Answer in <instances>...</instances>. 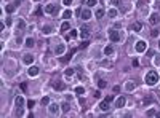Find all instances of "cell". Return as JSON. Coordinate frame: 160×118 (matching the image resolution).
Returning <instances> with one entry per match:
<instances>
[{
  "instance_id": "44dd1931",
  "label": "cell",
  "mask_w": 160,
  "mask_h": 118,
  "mask_svg": "<svg viewBox=\"0 0 160 118\" xmlns=\"http://www.w3.org/2000/svg\"><path fill=\"white\" fill-rule=\"evenodd\" d=\"M34 45H35V42H34V38H26V46H29V48H32Z\"/></svg>"
},
{
  "instance_id": "ac0fdd59",
  "label": "cell",
  "mask_w": 160,
  "mask_h": 118,
  "mask_svg": "<svg viewBox=\"0 0 160 118\" xmlns=\"http://www.w3.org/2000/svg\"><path fill=\"white\" fill-rule=\"evenodd\" d=\"M15 8H16V3H10V5H6V11H8V13H13V11H15Z\"/></svg>"
},
{
  "instance_id": "e0dca14e",
  "label": "cell",
  "mask_w": 160,
  "mask_h": 118,
  "mask_svg": "<svg viewBox=\"0 0 160 118\" xmlns=\"http://www.w3.org/2000/svg\"><path fill=\"white\" fill-rule=\"evenodd\" d=\"M112 53H114V48H112V45H109L104 48V54H107V56H111Z\"/></svg>"
},
{
  "instance_id": "bcb514c9",
  "label": "cell",
  "mask_w": 160,
  "mask_h": 118,
  "mask_svg": "<svg viewBox=\"0 0 160 118\" xmlns=\"http://www.w3.org/2000/svg\"><path fill=\"white\" fill-rule=\"evenodd\" d=\"M34 104H35L34 101H29V102H27V105H29V107H34Z\"/></svg>"
},
{
  "instance_id": "836d02e7",
  "label": "cell",
  "mask_w": 160,
  "mask_h": 118,
  "mask_svg": "<svg viewBox=\"0 0 160 118\" xmlns=\"http://www.w3.org/2000/svg\"><path fill=\"white\" fill-rule=\"evenodd\" d=\"M96 5V0H88L87 2V6H94Z\"/></svg>"
},
{
  "instance_id": "5bb4252c",
  "label": "cell",
  "mask_w": 160,
  "mask_h": 118,
  "mask_svg": "<svg viewBox=\"0 0 160 118\" xmlns=\"http://www.w3.org/2000/svg\"><path fill=\"white\" fill-rule=\"evenodd\" d=\"M64 51H66V46H64V45H58L56 50H54V53H56V54H63Z\"/></svg>"
},
{
  "instance_id": "7bdbcfd3",
  "label": "cell",
  "mask_w": 160,
  "mask_h": 118,
  "mask_svg": "<svg viewBox=\"0 0 160 118\" xmlns=\"http://www.w3.org/2000/svg\"><path fill=\"white\" fill-rule=\"evenodd\" d=\"M93 96H94V97H99V96H101V93H99V91H94Z\"/></svg>"
},
{
  "instance_id": "5b68a950",
  "label": "cell",
  "mask_w": 160,
  "mask_h": 118,
  "mask_svg": "<svg viewBox=\"0 0 160 118\" xmlns=\"http://www.w3.org/2000/svg\"><path fill=\"white\" fill-rule=\"evenodd\" d=\"M149 22H151L152 26H157L160 22V15H159V13H152L151 18H149Z\"/></svg>"
},
{
  "instance_id": "d590c367",
  "label": "cell",
  "mask_w": 160,
  "mask_h": 118,
  "mask_svg": "<svg viewBox=\"0 0 160 118\" xmlns=\"http://www.w3.org/2000/svg\"><path fill=\"white\" fill-rule=\"evenodd\" d=\"M106 101H107V102H112V101H114V94H109V96H106Z\"/></svg>"
},
{
  "instance_id": "f546056e",
  "label": "cell",
  "mask_w": 160,
  "mask_h": 118,
  "mask_svg": "<svg viewBox=\"0 0 160 118\" xmlns=\"http://www.w3.org/2000/svg\"><path fill=\"white\" fill-rule=\"evenodd\" d=\"M75 93H77V94H83V93H85V88H82V86H77V88H75Z\"/></svg>"
},
{
  "instance_id": "f35d334b",
  "label": "cell",
  "mask_w": 160,
  "mask_h": 118,
  "mask_svg": "<svg viewBox=\"0 0 160 118\" xmlns=\"http://www.w3.org/2000/svg\"><path fill=\"white\" fill-rule=\"evenodd\" d=\"M19 88H21L23 91H26V89H27V86H26V83H21V85H19Z\"/></svg>"
},
{
  "instance_id": "603a6c76",
  "label": "cell",
  "mask_w": 160,
  "mask_h": 118,
  "mask_svg": "<svg viewBox=\"0 0 160 118\" xmlns=\"http://www.w3.org/2000/svg\"><path fill=\"white\" fill-rule=\"evenodd\" d=\"M61 107H63V112H64V113H67V112H69V110H70V105H69V104H67V102H64V104H63V105H61Z\"/></svg>"
},
{
  "instance_id": "74e56055",
  "label": "cell",
  "mask_w": 160,
  "mask_h": 118,
  "mask_svg": "<svg viewBox=\"0 0 160 118\" xmlns=\"http://www.w3.org/2000/svg\"><path fill=\"white\" fill-rule=\"evenodd\" d=\"M19 27H21V29H24V27H26V22L23 21V19H21V21H19Z\"/></svg>"
},
{
  "instance_id": "30bf717a",
  "label": "cell",
  "mask_w": 160,
  "mask_h": 118,
  "mask_svg": "<svg viewBox=\"0 0 160 118\" xmlns=\"http://www.w3.org/2000/svg\"><path fill=\"white\" fill-rule=\"evenodd\" d=\"M50 113H51V115H58V113H59V105H58V104H51V105H50Z\"/></svg>"
},
{
  "instance_id": "ab89813d",
  "label": "cell",
  "mask_w": 160,
  "mask_h": 118,
  "mask_svg": "<svg viewBox=\"0 0 160 118\" xmlns=\"http://www.w3.org/2000/svg\"><path fill=\"white\" fill-rule=\"evenodd\" d=\"M63 3H64V5H70V3H72V0H63Z\"/></svg>"
},
{
  "instance_id": "6da1fadb",
  "label": "cell",
  "mask_w": 160,
  "mask_h": 118,
  "mask_svg": "<svg viewBox=\"0 0 160 118\" xmlns=\"http://www.w3.org/2000/svg\"><path fill=\"white\" fill-rule=\"evenodd\" d=\"M146 83H147L149 86H154L155 83L159 82V75H157V72H154V70H151V72L147 73V75H146Z\"/></svg>"
},
{
  "instance_id": "484cf974",
  "label": "cell",
  "mask_w": 160,
  "mask_h": 118,
  "mask_svg": "<svg viewBox=\"0 0 160 118\" xmlns=\"http://www.w3.org/2000/svg\"><path fill=\"white\" fill-rule=\"evenodd\" d=\"M146 115H147V117H155L157 113H155L154 109H151V110H147V112H146Z\"/></svg>"
},
{
  "instance_id": "f1b7e54d",
  "label": "cell",
  "mask_w": 160,
  "mask_h": 118,
  "mask_svg": "<svg viewBox=\"0 0 160 118\" xmlns=\"http://www.w3.org/2000/svg\"><path fill=\"white\" fill-rule=\"evenodd\" d=\"M106 85H107V83L104 82V80H99V82H98V86H99V89H101V88H106Z\"/></svg>"
},
{
  "instance_id": "b9f144b4",
  "label": "cell",
  "mask_w": 160,
  "mask_h": 118,
  "mask_svg": "<svg viewBox=\"0 0 160 118\" xmlns=\"http://www.w3.org/2000/svg\"><path fill=\"white\" fill-rule=\"evenodd\" d=\"M88 45V42H83V43H82V45H80V50H83L85 48V46H87Z\"/></svg>"
},
{
  "instance_id": "7c38bea8",
  "label": "cell",
  "mask_w": 160,
  "mask_h": 118,
  "mask_svg": "<svg viewBox=\"0 0 160 118\" xmlns=\"http://www.w3.org/2000/svg\"><path fill=\"white\" fill-rule=\"evenodd\" d=\"M125 104H127V97H125V96H122V97H118V99H117L115 105H117V107H123Z\"/></svg>"
},
{
  "instance_id": "8992f818",
  "label": "cell",
  "mask_w": 160,
  "mask_h": 118,
  "mask_svg": "<svg viewBox=\"0 0 160 118\" xmlns=\"http://www.w3.org/2000/svg\"><path fill=\"white\" fill-rule=\"evenodd\" d=\"M80 37H82L83 40H87L88 37H90V29H88L87 26H83V27L80 29Z\"/></svg>"
},
{
  "instance_id": "d4e9b609",
  "label": "cell",
  "mask_w": 160,
  "mask_h": 118,
  "mask_svg": "<svg viewBox=\"0 0 160 118\" xmlns=\"http://www.w3.org/2000/svg\"><path fill=\"white\" fill-rule=\"evenodd\" d=\"M77 35H79V34H77V32H75V30H72V32H70V34H69V35H67V37H66V40H69V38H75V37H77Z\"/></svg>"
},
{
  "instance_id": "8d00e7d4",
  "label": "cell",
  "mask_w": 160,
  "mask_h": 118,
  "mask_svg": "<svg viewBox=\"0 0 160 118\" xmlns=\"http://www.w3.org/2000/svg\"><path fill=\"white\" fill-rule=\"evenodd\" d=\"M151 35H152V37H159V30H155V29H154V30L151 32Z\"/></svg>"
},
{
  "instance_id": "7a4b0ae2",
  "label": "cell",
  "mask_w": 160,
  "mask_h": 118,
  "mask_svg": "<svg viewBox=\"0 0 160 118\" xmlns=\"http://www.w3.org/2000/svg\"><path fill=\"white\" fill-rule=\"evenodd\" d=\"M58 10H59V6H58L56 3H50V5H45V13H48V15H56Z\"/></svg>"
},
{
  "instance_id": "8fae6325",
  "label": "cell",
  "mask_w": 160,
  "mask_h": 118,
  "mask_svg": "<svg viewBox=\"0 0 160 118\" xmlns=\"http://www.w3.org/2000/svg\"><path fill=\"white\" fill-rule=\"evenodd\" d=\"M99 109L103 110V112H106V110L111 109V102H107V101H103V102L99 104Z\"/></svg>"
},
{
  "instance_id": "ba28073f",
  "label": "cell",
  "mask_w": 160,
  "mask_h": 118,
  "mask_svg": "<svg viewBox=\"0 0 160 118\" xmlns=\"http://www.w3.org/2000/svg\"><path fill=\"white\" fill-rule=\"evenodd\" d=\"M15 105H16V109H23V105H24V99H23V96H18L15 99Z\"/></svg>"
},
{
  "instance_id": "d6a6232c",
  "label": "cell",
  "mask_w": 160,
  "mask_h": 118,
  "mask_svg": "<svg viewBox=\"0 0 160 118\" xmlns=\"http://www.w3.org/2000/svg\"><path fill=\"white\" fill-rule=\"evenodd\" d=\"M48 102H50V99H48V97H42V104H43V105H48Z\"/></svg>"
},
{
  "instance_id": "7402d4cb",
  "label": "cell",
  "mask_w": 160,
  "mask_h": 118,
  "mask_svg": "<svg viewBox=\"0 0 160 118\" xmlns=\"http://www.w3.org/2000/svg\"><path fill=\"white\" fill-rule=\"evenodd\" d=\"M69 29H70L69 22H63V24H61V32H64V30H69Z\"/></svg>"
},
{
  "instance_id": "9a60e30c",
  "label": "cell",
  "mask_w": 160,
  "mask_h": 118,
  "mask_svg": "<svg viewBox=\"0 0 160 118\" xmlns=\"http://www.w3.org/2000/svg\"><path fill=\"white\" fill-rule=\"evenodd\" d=\"M24 62L30 66V64L34 62V56H32V54H26V56H24Z\"/></svg>"
},
{
  "instance_id": "4316f807",
  "label": "cell",
  "mask_w": 160,
  "mask_h": 118,
  "mask_svg": "<svg viewBox=\"0 0 160 118\" xmlns=\"http://www.w3.org/2000/svg\"><path fill=\"white\" fill-rule=\"evenodd\" d=\"M74 73H75V70H74V69H67L66 70V77H72Z\"/></svg>"
},
{
  "instance_id": "7dc6e473",
  "label": "cell",
  "mask_w": 160,
  "mask_h": 118,
  "mask_svg": "<svg viewBox=\"0 0 160 118\" xmlns=\"http://www.w3.org/2000/svg\"><path fill=\"white\" fill-rule=\"evenodd\" d=\"M133 66H135V67H138V66H139V62H138V59H135V61H133Z\"/></svg>"
},
{
  "instance_id": "2e32d148",
  "label": "cell",
  "mask_w": 160,
  "mask_h": 118,
  "mask_svg": "<svg viewBox=\"0 0 160 118\" xmlns=\"http://www.w3.org/2000/svg\"><path fill=\"white\" fill-rule=\"evenodd\" d=\"M64 88H66V85H64V83H59V82H56V83H54V89H58V91H63Z\"/></svg>"
},
{
  "instance_id": "cb8c5ba5",
  "label": "cell",
  "mask_w": 160,
  "mask_h": 118,
  "mask_svg": "<svg viewBox=\"0 0 160 118\" xmlns=\"http://www.w3.org/2000/svg\"><path fill=\"white\" fill-rule=\"evenodd\" d=\"M70 16H72V11H70V10H66V11L63 13V18H66V19H69Z\"/></svg>"
},
{
  "instance_id": "d6986e66",
  "label": "cell",
  "mask_w": 160,
  "mask_h": 118,
  "mask_svg": "<svg viewBox=\"0 0 160 118\" xmlns=\"http://www.w3.org/2000/svg\"><path fill=\"white\" fill-rule=\"evenodd\" d=\"M117 10H115V8H111V10H109V11H107V15H109V18H115V16H117Z\"/></svg>"
},
{
  "instance_id": "52a82bcc",
  "label": "cell",
  "mask_w": 160,
  "mask_h": 118,
  "mask_svg": "<svg viewBox=\"0 0 160 118\" xmlns=\"http://www.w3.org/2000/svg\"><path fill=\"white\" fill-rule=\"evenodd\" d=\"M80 16H82V19L88 21V19L91 18V11H90V10H87V8H85V10H82V11H80Z\"/></svg>"
},
{
  "instance_id": "f907efd6",
  "label": "cell",
  "mask_w": 160,
  "mask_h": 118,
  "mask_svg": "<svg viewBox=\"0 0 160 118\" xmlns=\"http://www.w3.org/2000/svg\"><path fill=\"white\" fill-rule=\"evenodd\" d=\"M159 48H160V42H159Z\"/></svg>"
},
{
  "instance_id": "83f0119b",
  "label": "cell",
  "mask_w": 160,
  "mask_h": 118,
  "mask_svg": "<svg viewBox=\"0 0 160 118\" xmlns=\"http://www.w3.org/2000/svg\"><path fill=\"white\" fill-rule=\"evenodd\" d=\"M135 86H136L135 83H133V82H130V83L127 85V89H128V91H133V89H135Z\"/></svg>"
},
{
  "instance_id": "ee69618b",
  "label": "cell",
  "mask_w": 160,
  "mask_h": 118,
  "mask_svg": "<svg viewBox=\"0 0 160 118\" xmlns=\"http://www.w3.org/2000/svg\"><path fill=\"white\" fill-rule=\"evenodd\" d=\"M6 24H8V26H11V24H13V21H11V18H8V19H6Z\"/></svg>"
},
{
  "instance_id": "4dcf8cb0",
  "label": "cell",
  "mask_w": 160,
  "mask_h": 118,
  "mask_svg": "<svg viewBox=\"0 0 160 118\" xmlns=\"http://www.w3.org/2000/svg\"><path fill=\"white\" fill-rule=\"evenodd\" d=\"M24 115V110L23 109H16V117H23Z\"/></svg>"
},
{
  "instance_id": "1f68e13d",
  "label": "cell",
  "mask_w": 160,
  "mask_h": 118,
  "mask_svg": "<svg viewBox=\"0 0 160 118\" xmlns=\"http://www.w3.org/2000/svg\"><path fill=\"white\" fill-rule=\"evenodd\" d=\"M72 54H74V51H70V53H69V54H67V56H66V58H63V62H67V61H69V59H70V56H72Z\"/></svg>"
},
{
  "instance_id": "277c9868",
  "label": "cell",
  "mask_w": 160,
  "mask_h": 118,
  "mask_svg": "<svg viewBox=\"0 0 160 118\" xmlns=\"http://www.w3.org/2000/svg\"><path fill=\"white\" fill-rule=\"evenodd\" d=\"M135 48H136V51H138V53H144L146 50H147V43L142 42V40H139V42L135 45Z\"/></svg>"
},
{
  "instance_id": "ffe728a7",
  "label": "cell",
  "mask_w": 160,
  "mask_h": 118,
  "mask_svg": "<svg viewBox=\"0 0 160 118\" xmlns=\"http://www.w3.org/2000/svg\"><path fill=\"white\" fill-rule=\"evenodd\" d=\"M103 16H104V10H103V8H98V10H96V18L101 19Z\"/></svg>"
},
{
  "instance_id": "f6af8a7d",
  "label": "cell",
  "mask_w": 160,
  "mask_h": 118,
  "mask_svg": "<svg viewBox=\"0 0 160 118\" xmlns=\"http://www.w3.org/2000/svg\"><path fill=\"white\" fill-rule=\"evenodd\" d=\"M120 91V86H114V93H118Z\"/></svg>"
},
{
  "instance_id": "3957f363",
  "label": "cell",
  "mask_w": 160,
  "mask_h": 118,
  "mask_svg": "<svg viewBox=\"0 0 160 118\" xmlns=\"http://www.w3.org/2000/svg\"><path fill=\"white\" fill-rule=\"evenodd\" d=\"M109 38H111L112 43H117L118 40H120V34H118V30L111 29V30H109Z\"/></svg>"
},
{
  "instance_id": "681fc988",
  "label": "cell",
  "mask_w": 160,
  "mask_h": 118,
  "mask_svg": "<svg viewBox=\"0 0 160 118\" xmlns=\"http://www.w3.org/2000/svg\"><path fill=\"white\" fill-rule=\"evenodd\" d=\"M34 2H40V0H34Z\"/></svg>"
},
{
  "instance_id": "4fadbf2b",
  "label": "cell",
  "mask_w": 160,
  "mask_h": 118,
  "mask_svg": "<svg viewBox=\"0 0 160 118\" xmlns=\"http://www.w3.org/2000/svg\"><path fill=\"white\" fill-rule=\"evenodd\" d=\"M131 29H133L135 30V32H139V30H141L142 29V24H141V22H133V24H131Z\"/></svg>"
},
{
  "instance_id": "e575fe53",
  "label": "cell",
  "mask_w": 160,
  "mask_h": 118,
  "mask_svg": "<svg viewBox=\"0 0 160 118\" xmlns=\"http://www.w3.org/2000/svg\"><path fill=\"white\" fill-rule=\"evenodd\" d=\"M51 32V27H50V26H45V27H43V34H50Z\"/></svg>"
},
{
  "instance_id": "9c48e42d",
  "label": "cell",
  "mask_w": 160,
  "mask_h": 118,
  "mask_svg": "<svg viewBox=\"0 0 160 118\" xmlns=\"http://www.w3.org/2000/svg\"><path fill=\"white\" fill-rule=\"evenodd\" d=\"M39 72H40L39 67H37V66H32L29 69V77H37V75H39Z\"/></svg>"
},
{
  "instance_id": "60d3db41",
  "label": "cell",
  "mask_w": 160,
  "mask_h": 118,
  "mask_svg": "<svg viewBox=\"0 0 160 118\" xmlns=\"http://www.w3.org/2000/svg\"><path fill=\"white\" fill-rule=\"evenodd\" d=\"M144 102H146V104H149V102H152V97H146V99H144Z\"/></svg>"
},
{
  "instance_id": "c3c4849f",
  "label": "cell",
  "mask_w": 160,
  "mask_h": 118,
  "mask_svg": "<svg viewBox=\"0 0 160 118\" xmlns=\"http://www.w3.org/2000/svg\"><path fill=\"white\" fill-rule=\"evenodd\" d=\"M120 3V0H112V5H118Z\"/></svg>"
}]
</instances>
